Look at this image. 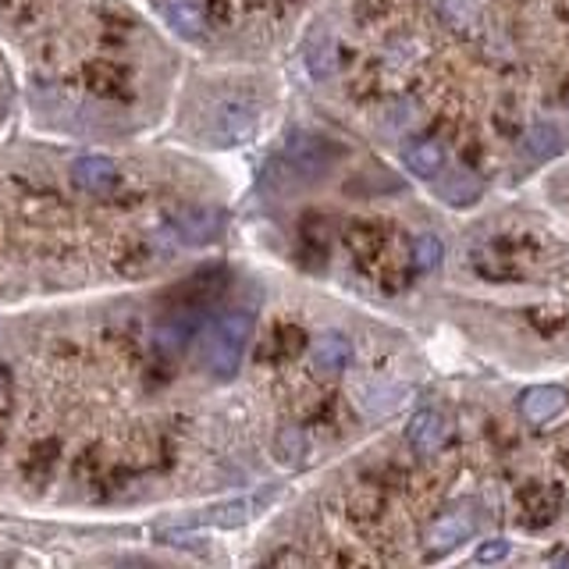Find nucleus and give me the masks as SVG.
Here are the masks:
<instances>
[{"label": "nucleus", "mask_w": 569, "mask_h": 569, "mask_svg": "<svg viewBox=\"0 0 569 569\" xmlns=\"http://www.w3.org/2000/svg\"><path fill=\"white\" fill-rule=\"evenodd\" d=\"M250 331H253V317L246 314V310H231V314H225L210 328V339H207V371H210L214 382H231V377L239 374L246 342H250Z\"/></svg>", "instance_id": "obj_1"}, {"label": "nucleus", "mask_w": 569, "mask_h": 569, "mask_svg": "<svg viewBox=\"0 0 569 569\" xmlns=\"http://www.w3.org/2000/svg\"><path fill=\"white\" fill-rule=\"evenodd\" d=\"M531 257L523 250V239H494L474 253V271L488 282H520L527 278Z\"/></svg>", "instance_id": "obj_2"}, {"label": "nucleus", "mask_w": 569, "mask_h": 569, "mask_svg": "<svg viewBox=\"0 0 569 569\" xmlns=\"http://www.w3.org/2000/svg\"><path fill=\"white\" fill-rule=\"evenodd\" d=\"M207 125H210V139H217V143H225V146L246 143L257 128V104L246 96H221L210 107Z\"/></svg>", "instance_id": "obj_3"}, {"label": "nucleus", "mask_w": 569, "mask_h": 569, "mask_svg": "<svg viewBox=\"0 0 569 569\" xmlns=\"http://www.w3.org/2000/svg\"><path fill=\"white\" fill-rule=\"evenodd\" d=\"M566 494L559 485H527L520 488V520L523 527L531 531H545L562 516Z\"/></svg>", "instance_id": "obj_4"}, {"label": "nucleus", "mask_w": 569, "mask_h": 569, "mask_svg": "<svg viewBox=\"0 0 569 569\" xmlns=\"http://www.w3.org/2000/svg\"><path fill=\"white\" fill-rule=\"evenodd\" d=\"M171 231L182 246H210L225 231V210L217 207H189L171 217Z\"/></svg>", "instance_id": "obj_5"}, {"label": "nucleus", "mask_w": 569, "mask_h": 569, "mask_svg": "<svg viewBox=\"0 0 569 569\" xmlns=\"http://www.w3.org/2000/svg\"><path fill=\"white\" fill-rule=\"evenodd\" d=\"M569 406V391L559 388V385H537V388H527L520 399V417L527 420L534 428H545L551 420H559Z\"/></svg>", "instance_id": "obj_6"}, {"label": "nucleus", "mask_w": 569, "mask_h": 569, "mask_svg": "<svg viewBox=\"0 0 569 569\" xmlns=\"http://www.w3.org/2000/svg\"><path fill=\"white\" fill-rule=\"evenodd\" d=\"M470 537H474V516L470 513H442L428 527L424 545L437 559V556H445V551L459 548L463 542H470Z\"/></svg>", "instance_id": "obj_7"}, {"label": "nucleus", "mask_w": 569, "mask_h": 569, "mask_svg": "<svg viewBox=\"0 0 569 569\" xmlns=\"http://www.w3.org/2000/svg\"><path fill=\"white\" fill-rule=\"evenodd\" d=\"M448 434H452V424H448L445 413H437V410H420V413L410 420V428H406V442H410V445L420 452V456H434L437 448H445Z\"/></svg>", "instance_id": "obj_8"}, {"label": "nucleus", "mask_w": 569, "mask_h": 569, "mask_svg": "<svg viewBox=\"0 0 569 569\" xmlns=\"http://www.w3.org/2000/svg\"><path fill=\"white\" fill-rule=\"evenodd\" d=\"M71 182L86 193H107V189L118 182V168L107 157H79L71 164Z\"/></svg>", "instance_id": "obj_9"}, {"label": "nucleus", "mask_w": 569, "mask_h": 569, "mask_svg": "<svg viewBox=\"0 0 569 569\" xmlns=\"http://www.w3.org/2000/svg\"><path fill=\"white\" fill-rule=\"evenodd\" d=\"M331 157H334V150L328 146V139H314V136H303L296 143H288V150H285V160L292 164V171H299V174L325 171Z\"/></svg>", "instance_id": "obj_10"}, {"label": "nucleus", "mask_w": 569, "mask_h": 569, "mask_svg": "<svg viewBox=\"0 0 569 569\" xmlns=\"http://www.w3.org/2000/svg\"><path fill=\"white\" fill-rule=\"evenodd\" d=\"M353 360V345H349L345 334L339 331H328L320 334L317 345H314V367L317 374H342Z\"/></svg>", "instance_id": "obj_11"}, {"label": "nucleus", "mask_w": 569, "mask_h": 569, "mask_svg": "<svg viewBox=\"0 0 569 569\" xmlns=\"http://www.w3.org/2000/svg\"><path fill=\"white\" fill-rule=\"evenodd\" d=\"M402 160L417 179H437V174L445 171V146L437 139H417L406 146Z\"/></svg>", "instance_id": "obj_12"}, {"label": "nucleus", "mask_w": 569, "mask_h": 569, "mask_svg": "<svg viewBox=\"0 0 569 569\" xmlns=\"http://www.w3.org/2000/svg\"><path fill=\"white\" fill-rule=\"evenodd\" d=\"M442 22L459 36H477L480 33V8L477 0H437Z\"/></svg>", "instance_id": "obj_13"}, {"label": "nucleus", "mask_w": 569, "mask_h": 569, "mask_svg": "<svg viewBox=\"0 0 569 569\" xmlns=\"http://www.w3.org/2000/svg\"><path fill=\"white\" fill-rule=\"evenodd\" d=\"M250 502H221V505H214L207 509V516H196V520H189L185 527L193 531V527H242L246 520H250Z\"/></svg>", "instance_id": "obj_14"}, {"label": "nucleus", "mask_w": 569, "mask_h": 569, "mask_svg": "<svg viewBox=\"0 0 569 569\" xmlns=\"http://www.w3.org/2000/svg\"><path fill=\"white\" fill-rule=\"evenodd\" d=\"M437 196H442L448 207H466L480 196V182L470 171H452L445 182H437Z\"/></svg>", "instance_id": "obj_15"}, {"label": "nucleus", "mask_w": 569, "mask_h": 569, "mask_svg": "<svg viewBox=\"0 0 569 569\" xmlns=\"http://www.w3.org/2000/svg\"><path fill=\"white\" fill-rule=\"evenodd\" d=\"M410 264H413L417 274H428V271H434L437 264H442V242H437V236L424 231V236H417V239H413Z\"/></svg>", "instance_id": "obj_16"}, {"label": "nucleus", "mask_w": 569, "mask_h": 569, "mask_svg": "<svg viewBox=\"0 0 569 569\" xmlns=\"http://www.w3.org/2000/svg\"><path fill=\"white\" fill-rule=\"evenodd\" d=\"M274 452L285 466H299L306 456V434L303 428H282L278 437H274Z\"/></svg>", "instance_id": "obj_17"}, {"label": "nucleus", "mask_w": 569, "mask_h": 569, "mask_svg": "<svg viewBox=\"0 0 569 569\" xmlns=\"http://www.w3.org/2000/svg\"><path fill=\"white\" fill-rule=\"evenodd\" d=\"M168 14H171V25L179 29V33H185V36H200L203 33V14H200L196 4H189V0L171 4Z\"/></svg>", "instance_id": "obj_18"}, {"label": "nucleus", "mask_w": 569, "mask_h": 569, "mask_svg": "<svg viewBox=\"0 0 569 569\" xmlns=\"http://www.w3.org/2000/svg\"><path fill=\"white\" fill-rule=\"evenodd\" d=\"M527 143H531V153L534 157H551V153H559V133L551 125H537V128H531V136H527Z\"/></svg>", "instance_id": "obj_19"}, {"label": "nucleus", "mask_w": 569, "mask_h": 569, "mask_svg": "<svg viewBox=\"0 0 569 569\" xmlns=\"http://www.w3.org/2000/svg\"><path fill=\"white\" fill-rule=\"evenodd\" d=\"M509 556V545L505 542H491V545H480L477 548V562H499Z\"/></svg>", "instance_id": "obj_20"}, {"label": "nucleus", "mask_w": 569, "mask_h": 569, "mask_svg": "<svg viewBox=\"0 0 569 569\" xmlns=\"http://www.w3.org/2000/svg\"><path fill=\"white\" fill-rule=\"evenodd\" d=\"M271 562H303V556H292V551H282V556H271Z\"/></svg>", "instance_id": "obj_21"}, {"label": "nucleus", "mask_w": 569, "mask_h": 569, "mask_svg": "<svg viewBox=\"0 0 569 569\" xmlns=\"http://www.w3.org/2000/svg\"><path fill=\"white\" fill-rule=\"evenodd\" d=\"M562 100H569V76L562 79Z\"/></svg>", "instance_id": "obj_22"}, {"label": "nucleus", "mask_w": 569, "mask_h": 569, "mask_svg": "<svg viewBox=\"0 0 569 569\" xmlns=\"http://www.w3.org/2000/svg\"><path fill=\"white\" fill-rule=\"evenodd\" d=\"M566 104H569V100H566Z\"/></svg>", "instance_id": "obj_23"}]
</instances>
